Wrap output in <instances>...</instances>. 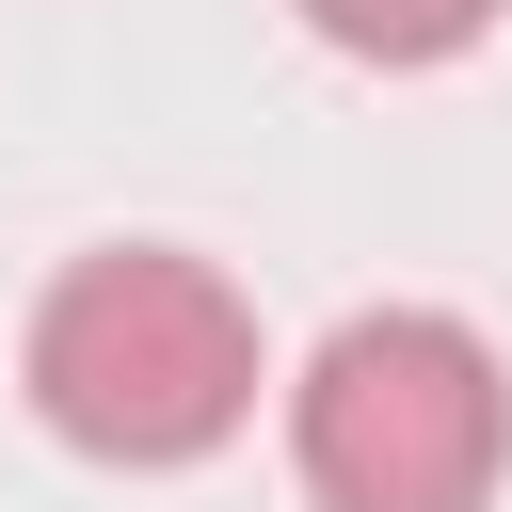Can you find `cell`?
<instances>
[{"instance_id":"obj_3","label":"cell","mask_w":512,"mask_h":512,"mask_svg":"<svg viewBox=\"0 0 512 512\" xmlns=\"http://www.w3.org/2000/svg\"><path fill=\"white\" fill-rule=\"evenodd\" d=\"M336 64H384V80H432V64H464L480 32H496V0H288Z\"/></svg>"},{"instance_id":"obj_1","label":"cell","mask_w":512,"mask_h":512,"mask_svg":"<svg viewBox=\"0 0 512 512\" xmlns=\"http://www.w3.org/2000/svg\"><path fill=\"white\" fill-rule=\"evenodd\" d=\"M16 384H32L48 448H80V464H112V480H176V464H208V448L256 432L272 352H256V304H240L208 256H176V240H96V256H64V272L32 288Z\"/></svg>"},{"instance_id":"obj_2","label":"cell","mask_w":512,"mask_h":512,"mask_svg":"<svg viewBox=\"0 0 512 512\" xmlns=\"http://www.w3.org/2000/svg\"><path fill=\"white\" fill-rule=\"evenodd\" d=\"M288 480L320 512H496L512 368L464 304H352L288 368Z\"/></svg>"}]
</instances>
